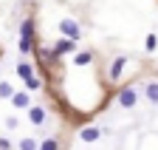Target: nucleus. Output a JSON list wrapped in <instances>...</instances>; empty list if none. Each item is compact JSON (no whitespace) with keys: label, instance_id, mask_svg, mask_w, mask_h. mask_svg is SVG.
Returning a JSON list of instances; mask_svg holds the SVG:
<instances>
[{"label":"nucleus","instance_id":"f03ea898","mask_svg":"<svg viewBox=\"0 0 158 150\" xmlns=\"http://www.w3.org/2000/svg\"><path fill=\"white\" fill-rule=\"evenodd\" d=\"M138 99H141V91H138L135 85H124L122 91H118V96H116L118 108H124V110L135 108V105H138Z\"/></svg>","mask_w":158,"mask_h":150},{"label":"nucleus","instance_id":"9b49d317","mask_svg":"<svg viewBox=\"0 0 158 150\" xmlns=\"http://www.w3.org/2000/svg\"><path fill=\"white\" fill-rule=\"evenodd\" d=\"M144 96H147L150 105H158V79H150L144 85Z\"/></svg>","mask_w":158,"mask_h":150},{"label":"nucleus","instance_id":"423d86ee","mask_svg":"<svg viewBox=\"0 0 158 150\" xmlns=\"http://www.w3.org/2000/svg\"><path fill=\"white\" fill-rule=\"evenodd\" d=\"M124 65H127V57H113V62L107 65V79L110 82H118L124 74Z\"/></svg>","mask_w":158,"mask_h":150},{"label":"nucleus","instance_id":"39448f33","mask_svg":"<svg viewBox=\"0 0 158 150\" xmlns=\"http://www.w3.org/2000/svg\"><path fill=\"white\" fill-rule=\"evenodd\" d=\"M51 48H54L56 57H68V54H73V51H76V40H71V37H59V40H56Z\"/></svg>","mask_w":158,"mask_h":150},{"label":"nucleus","instance_id":"1a4fd4ad","mask_svg":"<svg viewBox=\"0 0 158 150\" xmlns=\"http://www.w3.org/2000/svg\"><path fill=\"white\" fill-rule=\"evenodd\" d=\"M93 57H96L93 51H73V60H71V62H73L76 68H85V65L93 62Z\"/></svg>","mask_w":158,"mask_h":150},{"label":"nucleus","instance_id":"20e7f679","mask_svg":"<svg viewBox=\"0 0 158 150\" xmlns=\"http://www.w3.org/2000/svg\"><path fill=\"white\" fill-rule=\"evenodd\" d=\"M26 114H28V122H31L34 127H43L45 119H48V110H45L43 105H28V108H26Z\"/></svg>","mask_w":158,"mask_h":150},{"label":"nucleus","instance_id":"dca6fc26","mask_svg":"<svg viewBox=\"0 0 158 150\" xmlns=\"http://www.w3.org/2000/svg\"><path fill=\"white\" fill-rule=\"evenodd\" d=\"M11 93H14V88L9 82H0V99H11Z\"/></svg>","mask_w":158,"mask_h":150},{"label":"nucleus","instance_id":"2eb2a0df","mask_svg":"<svg viewBox=\"0 0 158 150\" xmlns=\"http://www.w3.org/2000/svg\"><path fill=\"white\" fill-rule=\"evenodd\" d=\"M144 48H147V51H155V48H158V34H147Z\"/></svg>","mask_w":158,"mask_h":150},{"label":"nucleus","instance_id":"f3484780","mask_svg":"<svg viewBox=\"0 0 158 150\" xmlns=\"http://www.w3.org/2000/svg\"><path fill=\"white\" fill-rule=\"evenodd\" d=\"M6 127H9V130L20 127V119H17V116H9V119H6Z\"/></svg>","mask_w":158,"mask_h":150},{"label":"nucleus","instance_id":"0eeeda50","mask_svg":"<svg viewBox=\"0 0 158 150\" xmlns=\"http://www.w3.org/2000/svg\"><path fill=\"white\" fill-rule=\"evenodd\" d=\"M9 102H11L14 110H26V108L31 105V93H28V91H14Z\"/></svg>","mask_w":158,"mask_h":150},{"label":"nucleus","instance_id":"6e6552de","mask_svg":"<svg viewBox=\"0 0 158 150\" xmlns=\"http://www.w3.org/2000/svg\"><path fill=\"white\" fill-rule=\"evenodd\" d=\"M99 136H102V127H96V125H85L82 130H79V139H82L85 144H93Z\"/></svg>","mask_w":158,"mask_h":150},{"label":"nucleus","instance_id":"a211bd4d","mask_svg":"<svg viewBox=\"0 0 158 150\" xmlns=\"http://www.w3.org/2000/svg\"><path fill=\"white\" fill-rule=\"evenodd\" d=\"M0 150H11V142L6 136H0Z\"/></svg>","mask_w":158,"mask_h":150},{"label":"nucleus","instance_id":"f8f14e48","mask_svg":"<svg viewBox=\"0 0 158 150\" xmlns=\"http://www.w3.org/2000/svg\"><path fill=\"white\" fill-rule=\"evenodd\" d=\"M23 85H26V91H28V93H34V91H43V79H40V77H31V79H26Z\"/></svg>","mask_w":158,"mask_h":150},{"label":"nucleus","instance_id":"4468645a","mask_svg":"<svg viewBox=\"0 0 158 150\" xmlns=\"http://www.w3.org/2000/svg\"><path fill=\"white\" fill-rule=\"evenodd\" d=\"M37 139H31V136H26V139H20V144H17V150H37Z\"/></svg>","mask_w":158,"mask_h":150},{"label":"nucleus","instance_id":"9d476101","mask_svg":"<svg viewBox=\"0 0 158 150\" xmlns=\"http://www.w3.org/2000/svg\"><path fill=\"white\" fill-rule=\"evenodd\" d=\"M17 77H20V79L26 82V79L37 77V71H34V65H31L28 60H20V62H17Z\"/></svg>","mask_w":158,"mask_h":150},{"label":"nucleus","instance_id":"f257e3e1","mask_svg":"<svg viewBox=\"0 0 158 150\" xmlns=\"http://www.w3.org/2000/svg\"><path fill=\"white\" fill-rule=\"evenodd\" d=\"M37 20L28 14L23 23H20V40H17V48H20V54L23 57H28V54H34V48H37Z\"/></svg>","mask_w":158,"mask_h":150},{"label":"nucleus","instance_id":"7ed1b4c3","mask_svg":"<svg viewBox=\"0 0 158 150\" xmlns=\"http://www.w3.org/2000/svg\"><path fill=\"white\" fill-rule=\"evenodd\" d=\"M59 34H62V37H71V40H82V26H79L76 20H73V17H62V20H59Z\"/></svg>","mask_w":158,"mask_h":150},{"label":"nucleus","instance_id":"ddd939ff","mask_svg":"<svg viewBox=\"0 0 158 150\" xmlns=\"http://www.w3.org/2000/svg\"><path fill=\"white\" fill-rule=\"evenodd\" d=\"M37 150H59V139H54V136L51 139H43V142L37 144Z\"/></svg>","mask_w":158,"mask_h":150}]
</instances>
